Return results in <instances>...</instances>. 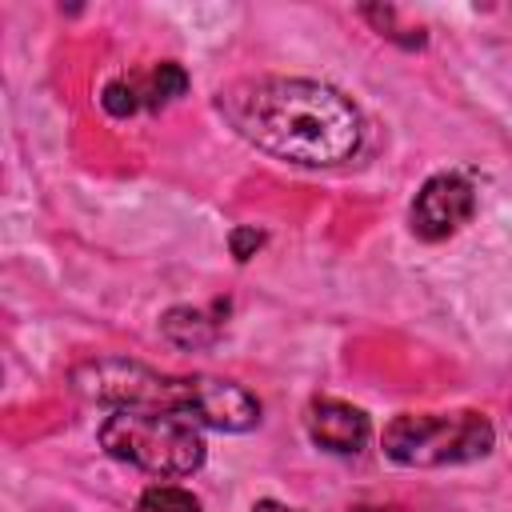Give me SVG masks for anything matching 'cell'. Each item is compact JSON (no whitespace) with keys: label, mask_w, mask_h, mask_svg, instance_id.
<instances>
[{"label":"cell","mask_w":512,"mask_h":512,"mask_svg":"<svg viewBox=\"0 0 512 512\" xmlns=\"http://www.w3.org/2000/svg\"><path fill=\"white\" fill-rule=\"evenodd\" d=\"M216 112L240 140L300 168H336L364 144L360 108L324 80L244 76L216 92Z\"/></svg>","instance_id":"obj_1"},{"label":"cell","mask_w":512,"mask_h":512,"mask_svg":"<svg viewBox=\"0 0 512 512\" xmlns=\"http://www.w3.org/2000/svg\"><path fill=\"white\" fill-rule=\"evenodd\" d=\"M72 388L108 408L172 412L220 432H248L260 424V400L216 376H172L132 360H88L72 372Z\"/></svg>","instance_id":"obj_2"},{"label":"cell","mask_w":512,"mask_h":512,"mask_svg":"<svg viewBox=\"0 0 512 512\" xmlns=\"http://www.w3.org/2000/svg\"><path fill=\"white\" fill-rule=\"evenodd\" d=\"M100 448L112 460H124L148 476L172 480L192 476L204 464V436L200 424L172 416V412H144V408H112L100 424Z\"/></svg>","instance_id":"obj_3"},{"label":"cell","mask_w":512,"mask_h":512,"mask_svg":"<svg viewBox=\"0 0 512 512\" xmlns=\"http://www.w3.org/2000/svg\"><path fill=\"white\" fill-rule=\"evenodd\" d=\"M384 456L404 468L468 464L492 452L496 432L484 412H404L384 428Z\"/></svg>","instance_id":"obj_4"},{"label":"cell","mask_w":512,"mask_h":512,"mask_svg":"<svg viewBox=\"0 0 512 512\" xmlns=\"http://www.w3.org/2000/svg\"><path fill=\"white\" fill-rule=\"evenodd\" d=\"M472 212H476V188L460 172H436L420 184L408 220L420 240H448L472 220Z\"/></svg>","instance_id":"obj_5"},{"label":"cell","mask_w":512,"mask_h":512,"mask_svg":"<svg viewBox=\"0 0 512 512\" xmlns=\"http://www.w3.org/2000/svg\"><path fill=\"white\" fill-rule=\"evenodd\" d=\"M304 428H308V440L332 456H356L372 436L368 416L356 404L332 400V396H320L304 408Z\"/></svg>","instance_id":"obj_6"},{"label":"cell","mask_w":512,"mask_h":512,"mask_svg":"<svg viewBox=\"0 0 512 512\" xmlns=\"http://www.w3.org/2000/svg\"><path fill=\"white\" fill-rule=\"evenodd\" d=\"M128 84H132V96H136L140 108H164V104H172L188 92V72L176 60H164L148 72L128 76Z\"/></svg>","instance_id":"obj_7"},{"label":"cell","mask_w":512,"mask_h":512,"mask_svg":"<svg viewBox=\"0 0 512 512\" xmlns=\"http://www.w3.org/2000/svg\"><path fill=\"white\" fill-rule=\"evenodd\" d=\"M216 312H220V304L216 308H168L164 320H160V328L180 348H204V344H212L220 336Z\"/></svg>","instance_id":"obj_8"},{"label":"cell","mask_w":512,"mask_h":512,"mask_svg":"<svg viewBox=\"0 0 512 512\" xmlns=\"http://www.w3.org/2000/svg\"><path fill=\"white\" fill-rule=\"evenodd\" d=\"M140 512H200V500L176 484H152L140 496Z\"/></svg>","instance_id":"obj_9"},{"label":"cell","mask_w":512,"mask_h":512,"mask_svg":"<svg viewBox=\"0 0 512 512\" xmlns=\"http://www.w3.org/2000/svg\"><path fill=\"white\" fill-rule=\"evenodd\" d=\"M260 244H264V236H260L256 228H236V232H232V256H236V260H248Z\"/></svg>","instance_id":"obj_10"},{"label":"cell","mask_w":512,"mask_h":512,"mask_svg":"<svg viewBox=\"0 0 512 512\" xmlns=\"http://www.w3.org/2000/svg\"><path fill=\"white\" fill-rule=\"evenodd\" d=\"M252 512H300V508H292V504H284V500H256Z\"/></svg>","instance_id":"obj_11"}]
</instances>
